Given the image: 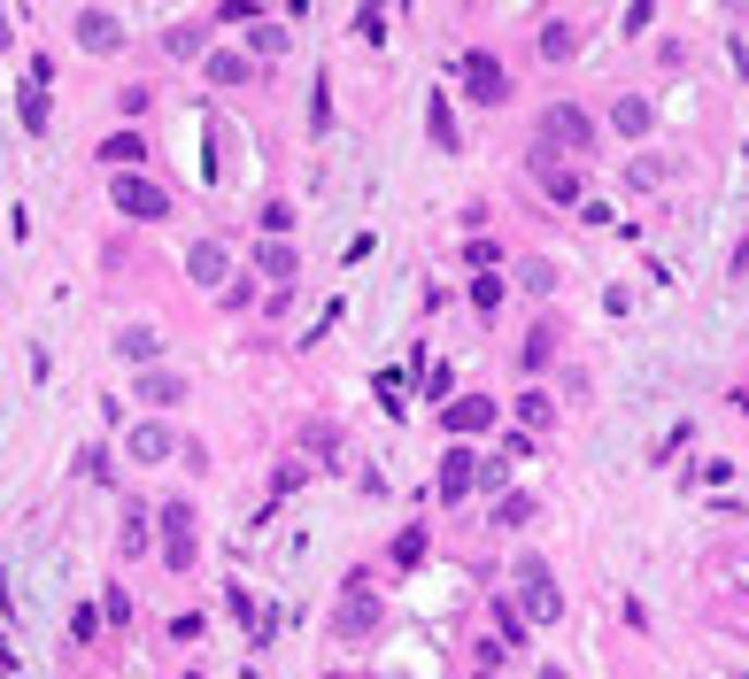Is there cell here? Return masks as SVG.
Wrapping results in <instances>:
<instances>
[{"instance_id": "1", "label": "cell", "mask_w": 749, "mask_h": 679, "mask_svg": "<svg viewBox=\"0 0 749 679\" xmlns=\"http://www.w3.org/2000/svg\"><path fill=\"white\" fill-rule=\"evenodd\" d=\"M464 85H471V101H479V109H503V101H511V70L494 62L487 47L464 54Z\"/></svg>"}, {"instance_id": "2", "label": "cell", "mask_w": 749, "mask_h": 679, "mask_svg": "<svg viewBox=\"0 0 749 679\" xmlns=\"http://www.w3.org/2000/svg\"><path fill=\"white\" fill-rule=\"evenodd\" d=\"M116 209L139 217V224H155V217H171V194H162L155 178H139V170H116Z\"/></svg>"}, {"instance_id": "3", "label": "cell", "mask_w": 749, "mask_h": 679, "mask_svg": "<svg viewBox=\"0 0 749 679\" xmlns=\"http://www.w3.org/2000/svg\"><path fill=\"white\" fill-rule=\"evenodd\" d=\"M541 147H572V155H588V147H595V124L579 116L572 101H556V109H541Z\"/></svg>"}, {"instance_id": "4", "label": "cell", "mask_w": 749, "mask_h": 679, "mask_svg": "<svg viewBox=\"0 0 749 679\" xmlns=\"http://www.w3.org/2000/svg\"><path fill=\"white\" fill-rule=\"evenodd\" d=\"M518 579H526V618H541V626H549V618L564 610V594H556L549 564H541V556H526V564H518Z\"/></svg>"}, {"instance_id": "5", "label": "cell", "mask_w": 749, "mask_h": 679, "mask_svg": "<svg viewBox=\"0 0 749 679\" xmlns=\"http://www.w3.org/2000/svg\"><path fill=\"white\" fill-rule=\"evenodd\" d=\"M77 47L116 54V47H124V16H109V9H77Z\"/></svg>"}, {"instance_id": "6", "label": "cell", "mask_w": 749, "mask_h": 679, "mask_svg": "<svg viewBox=\"0 0 749 679\" xmlns=\"http://www.w3.org/2000/svg\"><path fill=\"white\" fill-rule=\"evenodd\" d=\"M379 626V594L364 587V579H348V603H341V641H356V633H371Z\"/></svg>"}, {"instance_id": "7", "label": "cell", "mask_w": 749, "mask_h": 679, "mask_svg": "<svg viewBox=\"0 0 749 679\" xmlns=\"http://www.w3.org/2000/svg\"><path fill=\"white\" fill-rule=\"evenodd\" d=\"M471 486H479V456L471 448H449L441 456V502H464Z\"/></svg>"}, {"instance_id": "8", "label": "cell", "mask_w": 749, "mask_h": 679, "mask_svg": "<svg viewBox=\"0 0 749 679\" xmlns=\"http://www.w3.org/2000/svg\"><path fill=\"white\" fill-rule=\"evenodd\" d=\"M441 424H449V433H487V424H494V402H487V394H456V402L441 409Z\"/></svg>"}, {"instance_id": "9", "label": "cell", "mask_w": 749, "mask_h": 679, "mask_svg": "<svg viewBox=\"0 0 749 679\" xmlns=\"http://www.w3.org/2000/svg\"><path fill=\"white\" fill-rule=\"evenodd\" d=\"M162 526H171V541H162V556H171L179 571L194 564V509L186 502H171V509H162Z\"/></svg>"}, {"instance_id": "10", "label": "cell", "mask_w": 749, "mask_h": 679, "mask_svg": "<svg viewBox=\"0 0 749 679\" xmlns=\"http://www.w3.org/2000/svg\"><path fill=\"white\" fill-rule=\"evenodd\" d=\"M533 178H541V194H549V201H579V170H556L541 147H533Z\"/></svg>"}, {"instance_id": "11", "label": "cell", "mask_w": 749, "mask_h": 679, "mask_svg": "<svg viewBox=\"0 0 749 679\" xmlns=\"http://www.w3.org/2000/svg\"><path fill=\"white\" fill-rule=\"evenodd\" d=\"M139 464H162V456H171L179 441H171V424H132V441H124Z\"/></svg>"}, {"instance_id": "12", "label": "cell", "mask_w": 749, "mask_h": 679, "mask_svg": "<svg viewBox=\"0 0 749 679\" xmlns=\"http://www.w3.org/2000/svg\"><path fill=\"white\" fill-rule=\"evenodd\" d=\"M186 271H194L201 286H217V279H224V239H194V247H186Z\"/></svg>"}, {"instance_id": "13", "label": "cell", "mask_w": 749, "mask_h": 679, "mask_svg": "<svg viewBox=\"0 0 749 679\" xmlns=\"http://www.w3.org/2000/svg\"><path fill=\"white\" fill-rule=\"evenodd\" d=\"M139 402L171 409V402H186V379H179V371H139Z\"/></svg>"}, {"instance_id": "14", "label": "cell", "mask_w": 749, "mask_h": 679, "mask_svg": "<svg viewBox=\"0 0 749 679\" xmlns=\"http://www.w3.org/2000/svg\"><path fill=\"white\" fill-rule=\"evenodd\" d=\"M101 162H109V170H139V162H147V139H139V132H116V139H101Z\"/></svg>"}, {"instance_id": "15", "label": "cell", "mask_w": 749, "mask_h": 679, "mask_svg": "<svg viewBox=\"0 0 749 679\" xmlns=\"http://www.w3.org/2000/svg\"><path fill=\"white\" fill-rule=\"evenodd\" d=\"M162 47H171L179 62H201V54H209V32H201V24H171V39H162Z\"/></svg>"}, {"instance_id": "16", "label": "cell", "mask_w": 749, "mask_h": 679, "mask_svg": "<svg viewBox=\"0 0 749 679\" xmlns=\"http://www.w3.org/2000/svg\"><path fill=\"white\" fill-rule=\"evenodd\" d=\"M611 124H618L626 139H641V132H649V101H634V94H626V101L611 109Z\"/></svg>"}, {"instance_id": "17", "label": "cell", "mask_w": 749, "mask_h": 679, "mask_svg": "<svg viewBox=\"0 0 749 679\" xmlns=\"http://www.w3.org/2000/svg\"><path fill=\"white\" fill-rule=\"evenodd\" d=\"M209 77H217V85H247L256 70H247V54H209Z\"/></svg>"}, {"instance_id": "18", "label": "cell", "mask_w": 749, "mask_h": 679, "mask_svg": "<svg viewBox=\"0 0 749 679\" xmlns=\"http://www.w3.org/2000/svg\"><path fill=\"white\" fill-rule=\"evenodd\" d=\"M572 47H579V32H572V24H541V54H549V62H564Z\"/></svg>"}, {"instance_id": "19", "label": "cell", "mask_w": 749, "mask_h": 679, "mask_svg": "<svg viewBox=\"0 0 749 679\" xmlns=\"http://www.w3.org/2000/svg\"><path fill=\"white\" fill-rule=\"evenodd\" d=\"M155 348H162L155 324H132V332H124V356H132V363H155Z\"/></svg>"}, {"instance_id": "20", "label": "cell", "mask_w": 749, "mask_h": 679, "mask_svg": "<svg viewBox=\"0 0 749 679\" xmlns=\"http://www.w3.org/2000/svg\"><path fill=\"white\" fill-rule=\"evenodd\" d=\"M549 356H556V332H549V324H533V332H526V371H541Z\"/></svg>"}, {"instance_id": "21", "label": "cell", "mask_w": 749, "mask_h": 679, "mask_svg": "<svg viewBox=\"0 0 749 679\" xmlns=\"http://www.w3.org/2000/svg\"><path fill=\"white\" fill-rule=\"evenodd\" d=\"M494 633H503V656H511V649L526 641V618H518L511 603H494Z\"/></svg>"}, {"instance_id": "22", "label": "cell", "mask_w": 749, "mask_h": 679, "mask_svg": "<svg viewBox=\"0 0 749 679\" xmlns=\"http://www.w3.org/2000/svg\"><path fill=\"white\" fill-rule=\"evenodd\" d=\"M247 47H256V54H279V47H286V24L256 16V32H247Z\"/></svg>"}, {"instance_id": "23", "label": "cell", "mask_w": 749, "mask_h": 679, "mask_svg": "<svg viewBox=\"0 0 749 679\" xmlns=\"http://www.w3.org/2000/svg\"><path fill=\"white\" fill-rule=\"evenodd\" d=\"M426 124H433V139H441V147L456 155V116H449V101H441V94H433V109H426Z\"/></svg>"}, {"instance_id": "24", "label": "cell", "mask_w": 749, "mask_h": 679, "mask_svg": "<svg viewBox=\"0 0 749 679\" xmlns=\"http://www.w3.org/2000/svg\"><path fill=\"white\" fill-rule=\"evenodd\" d=\"M24 124H32V132H47V85H39V77L24 85Z\"/></svg>"}, {"instance_id": "25", "label": "cell", "mask_w": 749, "mask_h": 679, "mask_svg": "<svg viewBox=\"0 0 749 679\" xmlns=\"http://www.w3.org/2000/svg\"><path fill=\"white\" fill-rule=\"evenodd\" d=\"M518 417L533 424V433H549V417H556V409H549V394H518Z\"/></svg>"}, {"instance_id": "26", "label": "cell", "mask_w": 749, "mask_h": 679, "mask_svg": "<svg viewBox=\"0 0 749 679\" xmlns=\"http://www.w3.org/2000/svg\"><path fill=\"white\" fill-rule=\"evenodd\" d=\"M533 518V494H503V509H494V526H526Z\"/></svg>"}, {"instance_id": "27", "label": "cell", "mask_w": 749, "mask_h": 679, "mask_svg": "<svg viewBox=\"0 0 749 679\" xmlns=\"http://www.w3.org/2000/svg\"><path fill=\"white\" fill-rule=\"evenodd\" d=\"M256 263H263V279H294V255H286V247H279V239H271V247H263V255H256Z\"/></svg>"}, {"instance_id": "28", "label": "cell", "mask_w": 749, "mask_h": 679, "mask_svg": "<svg viewBox=\"0 0 749 679\" xmlns=\"http://www.w3.org/2000/svg\"><path fill=\"white\" fill-rule=\"evenodd\" d=\"M418 556H426V533H418V526H409V533L394 541V564H418Z\"/></svg>"}, {"instance_id": "29", "label": "cell", "mask_w": 749, "mask_h": 679, "mask_svg": "<svg viewBox=\"0 0 749 679\" xmlns=\"http://www.w3.org/2000/svg\"><path fill=\"white\" fill-rule=\"evenodd\" d=\"M0 47H9V16H0Z\"/></svg>"}, {"instance_id": "30", "label": "cell", "mask_w": 749, "mask_h": 679, "mask_svg": "<svg viewBox=\"0 0 749 679\" xmlns=\"http://www.w3.org/2000/svg\"><path fill=\"white\" fill-rule=\"evenodd\" d=\"M541 679H564V671H556V664H549V671H541Z\"/></svg>"}, {"instance_id": "31", "label": "cell", "mask_w": 749, "mask_h": 679, "mask_svg": "<svg viewBox=\"0 0 749 679\" xmlns=\"http://www.w3.org/2000/svg\"><path fill=\"white\" fill-rule=\"evenodd\" d=\"M324 679H341V671H324Z\"/></svg>"}, {"instance_id": "32", "label": "cell", "mask_w": 749, "mask_h": 679, "mask_svg": "<svg viewBox=\"0 0 749 679\" xmlns=\"http://www.w3.org/2000/svg\"><path fill=\"white\" fill-rule=\"evenodd\" d=\"M479 679H494V671H479Z\"/></svg>"}]
</instances>
